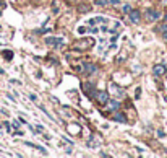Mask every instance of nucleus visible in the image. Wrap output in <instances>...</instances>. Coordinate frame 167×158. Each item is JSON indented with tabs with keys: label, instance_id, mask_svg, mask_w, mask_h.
Returning a JSON list of instances; mask_svg holds the SVG:
<instances>
[{
	"label": "nucleus",
	"instance_id": "f257e3e1",
	"mask_svg": "<svg viewBox=\"0 0 167 158\" xmlns=\"http://www.w3.org/2000/svg\"><path fill=\"white\" fill-rule=\"evenodd\" d=\"M109 93H112L117 100H123L125 98V90L120 88L118 85H115V83H109Z\"/></svg>",
	"mask_w": 167,
	"mask_h": 158
},
{
	"label": "nucleus",
	"instance_id": "f03ea898",
	"mask_svg": "<svg viewBox=\"0 0 167 158\" xmlns=\"http://www.w3.org/2000/svg\"><path fill=\"white\" fill-rule=\"evenodd\" d=\"M107 25L109 23V18H106V16H96V18H92V20L88 21V25L89 26H96V25Z\"/></svg>",
	"mask_w": 167,
	"mask_h": 158
},
{
	"label": "nucleus",
	"instance_id": "7ed1b4c3",
	"mask_svg": "<svg viewBox=\"0 0 167 158\" xmlns=\"http://www.w3.org/2000/svg\"><path fill=\"white\" fill-rule=\"evenodd\" d=\"M96 101L99 103V104H107V101H109V93L107 91H99L96 93Z\"/></svg>",
	"mask_w": 167,
	"mask_h": 158
},
{
	"label": "nucleus",
	"instance_id": "20e7f679",
	"mask_svg": "<svg viewBox=\"0 0 167 158\" xmlns=\"http://www.w3.org/2000/svg\"><path fill=\"white\" fill-rule=\"evenodd\" d=\"M46 44L47 46H63V39H60V38H46Z\"/></svg>",
	"mask_w": 167,
	"mask_h": 158
},
{
	"label": "nucleus",
	"instance_id": "39448f33",
	"mask_svg": "<svg viewBox=\"0 0 167 158\" xmlns=\"http://www.w3.org/2000/svg\"><path fill=\"white\" fill-rule=\"evenodd\" d=\"M83 91L86 93L88 96H91V98L96 96V91H94V87H92V83H83Z\"/></svg>",
	"mask_w": 167,
	"mask_h": 158
},
{
	"label": "nucleus",
	"instance_id": "423d86ee",
	"mask_svg": "<svg viewBox=\"0 0 167 158\" xmlns=\"http://www.w3.org/2000/svg\"><path fill=\"white\" fill-rule=\"evenodd\" d=\"M67 130H68V134H71V135H78V134L81 132V127L78 124H68V126H67Z\"/></svg>",
	"mask_w": 167,
	"mask_h": 158
},
{
	"label": "nucleus",
	"instance_id": "0eeeda50",
	"mask_svg": "<svg viewBox=\"0 0 167 158\" xmlns=\"http://www.w3.org/2000/svg\"><path fill=\"white\" fill-rule=\"evenodd\" d=\"M146 15H148V20H159L161 18V13L157 10H152V8H148V11H146Z\"/></svg>",
	"mask_w": 167,
	"mask_h": 158
},
{
	"label": "nucleus",
	"instance_id": "6e6552de",
	"mask_svg": "<svg viewBox=\"0 0 167 158\" xmlns=\"http://www.w3.org/2000/svg\"><path fill=\"white\" fill-rule=\"evenodd\" d=\"M152 73H154L156 77L164 75V73H166V67L162 65V64H159V65H154V67H152Z\"/></svg>",
	"mask_w": 167,
	"mask_h": 158
},
{
	"label": "nucleus",
	"instance_id": "1a4fd4ad",
	"mask_svg": "<svg viewBox=\"0 0 167 158\" xmlns=\"http://www.w3.org/2000/svg\"><path fill=\"white\" fill-rule=\"evenodd\" d=\"M128 15H130V20H132V23H140V20H141V13H140L138 10H132L130 13H128Z\"/></svg>",
	"mask_w": 167,
	"mask_h": 158
},
{
	"label": "nucleus",
	"instance_id": "9d476101",
	"mask_svg": "<svg viewBox=\"0 0 167 158\" xmlns=\"http://www.w3.org/2000/svg\"><path fill=\"white\" fill-rule=\"evenodd\" d=\"M92 44H94V41H92V39H83V41L75 42L76 47H89V46H92Z\"/></svg>",
	"mask_w": 167,
	"mask_h": 158
},
{
	"label": "nucleus",
	"instance_id": "9b49d317",
	"mask_svg": "<svg viewBox=\"0 0 167 158\" xmlns=\"http://www.w3.org/2000/svg\"><path fill=\"white\" fill-rule=\"evenodd\" d=\"M97 145H101V137H97V135H92L91 140L88 142V147H97Z\"/></svg>",
	"mask_w": 167,
	"mask_h": 158
},
{
	"label": "nucleus",
	"instance_id": "f8f14e48",
	"mask_svg": "<svg viewBox=\"0 0 167 158\" xmlns=\"http://www.w3.org/2000/svg\"><path fill=\"white\" fill-rule=\"evenodd\" d=\"M83 69H84V73H94L97 70V65H94V64H84Z\"/></svg>",
	"mask_w": 167,
	"mask_h": 158
},
{
	"label": "nucleus",
	"instance_id": "ddd939ff",
	"mask_svg": "<svg viewBox=\"0 0 167 158\" xmlns=\"http://www.w3.org/2000/svg\"><path fill=\"white\" fill-rule=\"evenodd\" d=\"M107 104H109V108H110L112 111H114V109H118V108H120V103L117 101V100H109V101H107Z\"/></svg>",
	"mask_w": 167,
	"mask_h": 158
},
{
	"label": "nucleus",
	"instance_id": "4468645a",
	"mask_svg": "<svg viewBox=\"0 0 167 158\" xmlns=\"http://www.w3.org/2000/svg\"><path fill=\"white\" fill-rule=\"evenodd\" d=\"M114 121H118V122H127V117L120 114V112H117L115 116H114Z\"/></svg>",
	"mask_w": 167,
	"mask_h": 158
},
{
	"label": "nucleus",
	"instance_id": "2eb2a0df",
	"mask_svg": "<svg viewBox=\"0 0 167 158\" xmlns=\"http://www.w3.org/2000/svg\"><path fill=\"white\" fill-rule=\"evenodd\" d=\"M94 3H96V5H107L109 0H94Z\"/></svg>",
	"mask_w": 167,
	"mask_h": 158
},
{
	"label": "nucleus",
	"instance_id": "dca6fc26",
	"mask_svg": "<svg viewBox=\"0 0 167 158\" xmlns=\"http://www.w3.org/2000/svg\"><path fill=\"white\" fill-rule=\"evenodd\" d=\"M130 11H132V7L128 5V3L127 5H123V13H130Z\"/></svg>",
	"mask_w": 167,
	"mask_h": 158
},
{
	"label": "nucleus",
	"instance_id": "f3484780",
	"mask_svg": "<svg viewBox=\"0 0 167 158\" xmlns=\"http://www.w3.org/2000/svg\"><path fill=\"white\" fill-rule=\"evenodd\" d=\"M122 0H109V3H112V5H117V3H120Z\"/></svg>",
	"mask_w": 167,
	"mask_h": 158
},
{
	"label": "nucleus",
	"instance_id": "a211bd4d",
	"mask_svg": "<svg viewBox=\"0 0 167 158\" xmlns=\"http://www.w3.org/2000/svg\"><path fill=\"white\" fill-rule=\"evenodd\" d=\"M89 11V7H86V5H83V7H81V8H80V11Z\"/></svg>",
	"mask_w": 167,
	"mask_h": 158
},
{
	"label": "nucleus",
	"instance_id": "6ab92c4d",
	"mask_svg": "<svg viewBox=\"0 0 167 158\" xmlns=\"http://www.w3.org/2000/svg\"><path fill=\"white\" fill-rule=\"evenodd\" d=\"M164 67H166V70H167V64H164Z\"/></svg>",
	"mask_w": 167,
	"mask_h": 158
},
{
	"label": "nucleus",
	"instance_id": "aec40b11",
	"mask_svg": "<svg viewBox=\"0 0 167 158\" xmlns=\"http://www.w3.org/2000/svg\"><path fill=\"white\" fill-rule=\"evenodd\" d=\"M164 38H166V41H167V34H166V36H164Z\"/></svg>",
	"mask_w": 167,
	"mask_h": 158
},
{
	"label": "nucleus",
	"instance_id": "412c9836",
	"mask_svg": "<svg viewBox=\"0 0 167 158\" xmlns=\"http://www.w3.org/2000/svg\"><path fill=\"white\" fill-rule=\"evenodd\" d=\"M166 21H167V15H166Z\"/></svg>",
	"mask_w": 167,
	"mask_h": 158
},
{
	"label": "nucleus",
	"instance_id": "4be33fe9",
	"mask_svg": "<svg viewBox=\"0 0 167 158\" xmlns=\"http://www.w3.org/2000/svg\"><path fill=\"white\" fill-rule=\"evenodd\" d=\"M166 101H167V96H166Z\"/></svg>",
	"mask_w": 167,
	"mask_h": 158
}]
</instances>
